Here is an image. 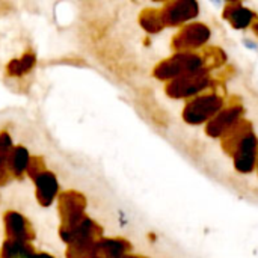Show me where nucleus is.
Wrapping results in <instances>:
<instances>
[{
    "mask_svg": "<svg viewBox=\"0 0 258 258\" xmlns=\"http://www.w3.org/2000/svg\"><path fill=\"white\" fill-rule=\"evenodd\" d=\"M6 228L9 237L12 240H20V242H29L30 236V228L26 222V219L17 213H9L6 216Z\"/></svg>",
    "mask_w": 258,
    "mask_h": 258,
    "instance_id": "f257e3e1",
    "label": "nucleus"
},
{
    "mask_svg": "<svg viewBox=\"0 0 258 258\" xmlns=\"http://www.w3.org/2000/svg\"><path fill=\"white\" fill-rule=\"evenodd\" d=\"M36 187H38V200L42 204H50L57 190L56 178L50 172H41L36 175Z\"/></svg>",
    "mask_w": 258,
    "mask_h": 258,
    "instance_id": "f03ea898",
    "label": "nucleus"
},
{
    "mask_svg": "<svg viewBox=\"0 0 258 258\" xmlns=\"http://www.w3.org/2000/svg\"><path fill=\"white\" fill-rule=\"evenodd\" d=\"M8 166L11 174L14 175H21L27 168H29V154L24 148L18 147L14 148L8 157Z\"/></svg>",
    "mask_w": 258,
    "mask_h": 258,
    "instance_id": "7ed1b4c3",
    "label": "nucleus"
},
{
    "mask_svg": "<svg viewBox=\"0 0 258 258\" xmlns=\"http://www.w3.org/2000/svg\"><path fill=\"white\" fill-rule=\"evenodd\" d=\"M3 258H35L36 254L32 251L27 242L20 240H8L3 248Z\"/></svg>",
    "mask_w": 258,
    "mask_h": 258,
    "instance_id": "20e7f679",
    "label": "nucleus"
},
{
    "mask_svg": "<svg viewBox=\"0 0 258 258\" xmlns=\"http://www.w3.org/2000/svg\"><path fill=\"white\" fill-rule=\"evenodd\" d=\"M35 258H53L51 255H48V254H36V257Z\"/></svg>",
    "mask_w": 258,
    "mask_h": 258,
    "instance_id": "39448f33",
    "label": "nucleus"
}]
</instances>
